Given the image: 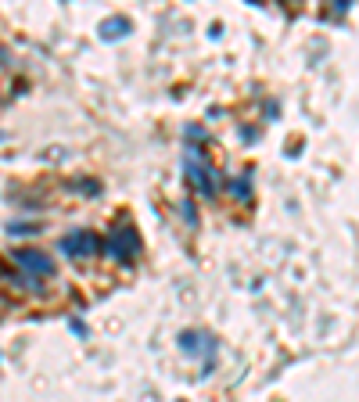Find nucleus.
<instances>
[{"label":"nucleus","instance_id":"f03ea898","mask_svg":"<svg viewBox=\"0 0 359 402\" xmlns=\"http://www.w3.org/2000/svg\"><path fill=\"white\" fill-rule=\"evenodd\" d=\"M15 262H18L25 273H36V276H50V273H54L50 259H47L43 252H36V248H18V252H15Z\"/></svg>","mask_w":359,"mask_h":402},{"label":"nucleus","instance_id":"7ed1b4c3","mask_svg":"<svg viewBox=\"0 0 359 402\" xmlns=\"http://www.w3.org/2000/svg\"><path fill=\"white\" fill-rule=\"evenodd\" d=\"M0 140H4V133H0Z\"/></svg>","mask_w":359,"mask_h":402},{"label":"nucleus","instance_id":"f257e3e1","mask_svg":"<svg viewBox=\"0 0 359 402\" xmlns=\"http://www.w3.org/2000/svg\"><path fill=\"white\" fill-rule=\"evenodd\" d=\"M97 248H101V237L90 234V230H79V234H72V237L62 241V252L65 255H94Z\"/></svg>","mask_w":359,"mask_h":402}]
</instances>
